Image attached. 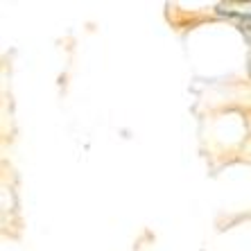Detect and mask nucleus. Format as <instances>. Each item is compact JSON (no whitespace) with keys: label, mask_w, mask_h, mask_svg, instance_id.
Instances as JSON below:
<instances>
[{"label":"nucleus","mask_w":251,"mask_h":251,"mask_svg":"<svg viewBox=\"0 0 251 251\" xmlns=\"http://www.w3.org/2000/svg\"><path fill=\"white\" fill-rule=\"evenodd\" d=\"M226 16L233 21L235 27L251 41V14H226Z\"/></svg>","instance_id":"1"}]
</instances>
